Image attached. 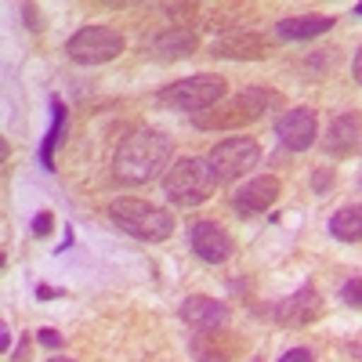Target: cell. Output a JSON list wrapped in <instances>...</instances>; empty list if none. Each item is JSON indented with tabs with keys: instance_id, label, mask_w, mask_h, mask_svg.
<instances>
[{
	"instance_id": "9a60e30c",
	"label": "cell",
	"mask_w": 362,
	"mask_h": 362,
	"mask_svg": "<svg viewBox=\"0 0 362 362\" xmlns=\"http://www.w3.org/2000/svg\"><path fill=\"white\" fill-rule=\"evenodd\" d=\"M210 54L214 58H232V62H261V58L272 54V44L261 33H235V37L214 44Z\"/></svg>"
},
{
	"instance_id": "6da1fadb",
	"label": "cell",
	"mask_w": 362,
	"mask_h": 362,
	"mask_svg": "<svg viewBox=\"0 0 362 362\" xmlns=\"http://www.w3.org/2000/svg\"><path fill=\"white\" fill-rule=\"evenodd\" d=\"M170 156H174V141L163 131L138 127V131H131L124 141L116 145L112 170H116L119 181L145 185V181H153V177L170 170Z\"/></svg>"
},
{
	"instance_id": "7402d4cb",
	"label": "cell",
	"mask_w": 362,
	"mask_h": 362,
	"mask_svg": "<svg viewBox=\"0 0 362 362\" xmlns=\"http://www.w3.org/2000/svg\"><path fill=\"white\" fill-rule=\"evenodd\" d=\"M279 362H315V355H312V348H290V351H283Z\"/></svg>"
},
{
	"instance_id": "603a6c76",
	"label": "cell",
	"mask_w": 362,
	"mask_h": 362,
	"mask_svg": "<svg viewBox=\"0 0 362 362\" xmlns=\"http://www.w3.org/2000/svg\"><path fill=\"white\" fill-rule=\"evenodd\" d=\"M37 341L40 344H47V348H62V334H58V329H37Z\"/></svg>"
},
{
	"instance_id": "30bf717a",
	"label": "cell",
	"mask_w": 362,
	"mask_h": 362,
	"mask_svg": "<svg viewBox=\"0 0 362 362\" xmlns=\"http://www.w3.org/2000/svg\"><path fill=\"white\" fill-rule=\"evenodd\" d=\"M276 138L283 148H290V153H305V148L315 145L319 138V119L312 109L305 105H297V109H286L279 116V124H276Z\"/></svg>"
},
{
	"instance_id": "4fadbf2b",
	"label": "cell",
	"mask_w": 362,
	"mask_h": 362,
	"mask_svg": "<svg viewBox=\"0 0 362 362\" xmlns=\"http://www.w3.org/2000/svg\"><path fill=\"white\" fill-rule=\"evenodd\" d=\"M189 243H192V254L206 264H225L235 250L232 235L218 221H196L192 232H189Z\"/></svg>"
},
{
	"instance_id": "d6986e66",
	"label": "cell",
	"mask_w": 362,
	"mask_h": 362,
	"mask_svg": "<svg viewBox=\"0 0 362 362\" xmlns=\"http://www.w3.org/2000/svg\"><path fill=\"white\" fill-rule=\"evenodd\" d=\"M51 112H54V124H51V131H47V138L40 145V163L44 167H54V145H58V138H62V131H66V102L51 98Z\"/></svg>"
},
{
	"instance_id": "7c38bea8",
	"label": "cell",
	"mask_w": 362,
	"mask_h": 362,
	"mask_svg": "<svg viewBox=\"0 0 362 362\" xmlns=\"http://www.w3.org/2000/svg\"><path fill=\"white\" fill-rule=\"evenodd\" d=\"M279 192H283L279 177H272V174L250 177L243 189H235V196H232V210H235V214H243V218L264 214V210H272V206H276Z\"/></svg>"
},
{
	"instance_id": "7a4b0ae2",
	"label": "cell",
	"mask_w": 362,
	"mask_h": 362,
	"mask_svg": "<svg viewBox=\"0 0 362 362\" xmlns=\"http://www.w3.org/2000/svg\"><path fill=\"white\" fill-rule=\"evenodd\" d=\"M109 218L119 232H127L134 239H145V243H163V239L174 235V214L148 199L138 196H119L109 203Z\"/></svg>"
},
{
	"instance_id": "d4e9b609",
	"label": "cell",
	"mask_w": 362,
	"mask_h": 362,
	"mask_svg": "<svg viewBox=\"0 0 362 362\" xmlns=\"http://www.w3.org/2000/svg\"><path fill=\"white\" fill-rule=\"evenodd\" d=\"M351 73H355V80L362 83V47L355 51V62H351Z\"/></svg>"
},
{
	"instance_id": "e0dca14e",
	"label": "cell",
	"mask_w": 362,
	"mask_h": 362,
	"mask_svg": "<svg viewBox=\"0 0 362 362\" xmlns=\"http://www.w3.org/2000/svg\"><path fill=\"white\" fill-rule=\"evenodd\" d=\"M196 33H189V29H170V33L156 37V47L153 54L160 58V62H174V58H189L196 51Z\"/></svg>"
},
{
	"instance_id": "cb8c5ba5",
	"label": "cell",
	"mask_w": 362,
	"mask_h": 362,
	"mask_svg": "<svg viewBox=\"0 0 362 362\" xmlns=\"http://www.w3.org/2000/svg\"><path fill=\"white\" fill-rule=\"evenodd\" d=\"M47 232H51V214H47V210H40L37 221H33V235H47Z\"/></svg>"
},
{
	"instance_id": "9c48e42d",
	"label": "cell",
	"mask_w": 362,
	"mask_h": 362,
	"mask_svg": "<svg viewBox=\"0 0 362 362\" xmlns=\"http://www.w3.org/2000/svg\"><path fill=\"white\" fill-rule=\"evenodd\" d=\"M322 153L329 160L362 156V112H341L322 134Z\"/></svg>"
},
{
	"instance_id": "2e32d148",
	"label": "cell",
	"mask_w": 362,
	"mask_h": 362,
	"mask_svg": "<svg viewBox=\"0 0 362 362\" xmlns=\"http://www.w3.org/2000/svg\"><path fill=\"white\" fill-rule=\"evenodd\" d=\"M192 355L199 362H232L239 355V341L225 329H210V334H196L192 341Z\"/></svg>"
},
{
	"instance_id": "ba28073f",
	"label": "cell",
	"mask_w": 362,
	"mask_h": 362,
	"mask_svg": "<svg viewBox=\"0 0 362 362\" xmlns=\"http://www.w3.org/2000/svg\"><path fill=\"white\" fill-rule=\"evenodd\" d=\"M261 315L279 326H308L322 315V297L315 286H300L283 300H272V308H261Z\"/></svg>"
},
{
	"instance_id": "4316f807",
	"label": "cell",
	"mask_w": 362,
	"mask_h": 362,
	"mask_svg": "<svg viewBox=\"0 0 362 362\" xmlns=\"http://www.w3.org/2000/svg\"><path fill=\"white\" fill-rule=\"evenodd\" d=\"M355 15H362V4H358V8H355Z\"/></svg>"
},
{
	"instance_id": "484cf974",
	"label": "cell",
	"mask_w": 362,
	"mask_h": 362,
	"mask_svg": "<svg viewBox=\"0 0 362 362\" xmlns=\"http://www.w3.org/2000/svg\"><path fill=\"white\" fill-rule=\"evenodd\" d=\"M47 362H73V358H66V355H54V358H47Z\"/></svg>"
},
{
	"instance_id": "ffe728a7",
	"label": "cell",
	"mask_w": 362,
	"mask_h": 362,
	"mask_svg": "<svg viewBox=\"0 0 362 362\" xmlns=\"http://www.w3.org/2000/svg\"><path fill=\"white\" fill-rule=\"evenodd\" d=\"M341 300H344L348 308H362V276H351L341 286Z\"/></svg>"
},
{
	"instance_id": "44dd1931",
	"label": "cell",
	"mask_w": 362,
	"mask_h": 362,
	"mask_svg": "<svg viewBox=\"0 0 362 362\" xmlns=\"http://www.w3.org/2000/svg\"><path fill=\"white\" fill-rule=\"evenodd\" d=\"M312 185H315V192H319V196H326V192H329V185H334V170H329V167L315 170V174H312Z\"/></svg>"
},
{
	"instance_id": "8fae6325",
	"label": "cell",
	"mask_w": 362,
	"mask_h": 362,
	"mask_svg": "<svg viewBox=\"0 0 362 362\" xmlns=\"http://www.w3.org/2000/svg\"><path fill=\"white\" fill-rule=\"evenodd\" d=\"M177 319L185 322L196 334H210V329H225L228 322V305H221L218 297H203V293H189L177 305Z\"/></svg>"
},
{
	"instance_id": "ac0fdd59",
	"label": "cell",
	"mask_w": 362,
	"mask_h": 362,
	"mask_svg": "<svg viewBox=\"0 0 362 362\" xmlns=\"http://www.w3.org/2000/svg\"><path fill=\"white\" fill-rule=\"evenodd\" d=\"M329 232L344 243H362V203L341 206L334 218H329Z\"/></svg>"
},
{
	"instance_id": "52a82bcc",
	"label": "cell",
	"mask_w": 362,
	"mask_h": 362,
	"mask_svg": "<svg viewBox=\"0 0 362 362\" xmlns=\"http://www.w3.org/2000/svg\"><path fill=\"white\" fill-rule=\"evenodd\" d=\"M206 163L218 181H239V177H247V170L261 163V145L254 138H221L210 148Z\"/></svg>"
},
{
	"instance_id": "3957f363",
	"label": "cell",
	"mask_w": 362,
	"mask_h": 362,
	"mask_svg": "<svg viewBox=\"0 0 362 362\" xmlns=\"http://www.w3.org/2000/svg\"><path fill=\"white\" fill-rule=\"evenodd\" d=\"M283 98L268 87H243L239 95H232L228 102L214 105L196 116L199 131H225V127H239V124H254V119L268 116L272 109H279Z\"/></svg>"
},
{
	"instance_id": "5bb4252c",
	"label": "cell",
	"mask_w": 362,
	"mask_h": 362,
	"mask_svg": "<svg viewBox=\"0 0 362 362\" xmlns=\"http://www.w3.org/2000/svg\"><path fill=\"white\" fill-rule=\"evenodd\" d=\"M329 29H334L329 15H297V18H279L272 37L283 44H308V40H319L322 33H329Z\"/></svg>"
},
{
	"instance_id": "5b68a950",
	"label": "cell",
	"mask_w": 362,
	"mask_h": 362,
	"mask_svg": "<svg viewBox=\"0 0 362 362\" xmlns=\"http://www.w3.org/2000/svg\"><path fill=\"white\" fill-rule=\"evenodd\" d=\"M225 95H228L225 76L206 73V76H189V80H174V83L160 87L156 105L174 109V112H196V116H199V112H206V109L221 105Z\"/></svg>"
},
{
	"instance_id": "277c9868",
	"label": "cell",
	"mask_w": 362,
	"mask_h": 362,
	"mask_svg": "<svg viewBox=\"0 0 362 362\" xmlns=\"http://www.w3.org/2000/svg\"><path fill=\"white\" fill-rule=\"evenodd\" d=\"M214 189H218L214 170H210L206 160H196V156L174 160L170 170L163 174V196H167L174 206H185V210L206 203L210 196H214Z\"/></svg>"
},
{
	"instance_id": "8992f818",
	"label": "cell",
	"mask_w": 362,
	"mask_h": 362,
	"mask_svg": "<svg viewBox=\"0 0 362 362\" xmlns=\"http://www.w3.org/2000/svg\"><path fill=\"white\" fill-rule=\"evenodd\" d=\"M124 47H127L124 37H119L116 29H109V25H83L66 44L69 58L80 62V66H105V62H112V58L124 54Z\"/></svg>"
}]
</instances>
